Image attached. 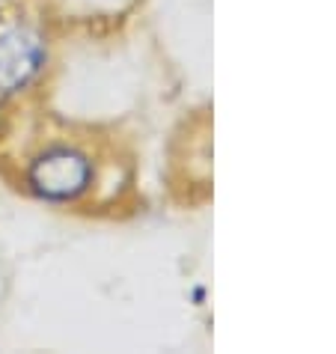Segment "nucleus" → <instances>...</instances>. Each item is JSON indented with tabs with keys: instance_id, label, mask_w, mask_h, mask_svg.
Returning <instances> with one entry per match:
<instances>
[{
	"instance_id": "obj_2",
	"label": "nucleus",
	"mask_w": 336,
	"mask_h": 354,
	"mask_svg": "<svg viewBox=\"0 0 336 354\" xmlns=\"http://www.w3.org/2000/svg\"><path fill=\"white\" fill-rule=\"evenodd\" d=\"M45 48L36 33L15 27L0 33V93L21 90L42 72Z\"/></svg>"
},
{
	"instance_id": "obj_1",
	"label": "nucleus",
	"mask_w": 336,
	"mask_h": 354,
	"mask_svg": "<svg viewBox=\"0 0 336 354\" xmlns=\"http://www.w3.org/2000/svg\"><path fill=\"white\" fill-rule=\"evenodd\" d=\"M93 179V167L81 152L57 146L48 149L45 155L30 164V185L39 196L51 203H66L75 200L86 191V185Z\"/></svg>"
}]
</instances>
